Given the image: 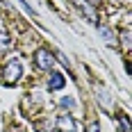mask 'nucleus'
<instances>
[{
  "instance_id": "1",
  "label": "nucleus",
  "mask_w": 132,
  "mask_h": 132,
  "mask_svg": "<svg viewBox=\"0 0 132 132\" xmlns=\"http://www.w3.org/2000/svg\"><path fill=\"white\" fill-rule=\"evenodd\" d=\"M21 73H23V66L18 59H9L7 66H5V82L7 84H16L18 78H21Z\"/></svg>"
},
{
  "instance_id": "2",
  "label": "nucleus",
  "mask_w": 132,
  "mask_h": 132,
  "mask_svg": "<svg viewBox=\"0 0 132 132\" xmlns=\"http://www.w3.org/2000/svg\"><path fill=\"white\" fill-rule=\"evenodd\" d=\"M34 64L39 66L41 71H50V68L55 66L53 53H50V50H43V48H41V50H37V53H34Z\"/></svg>"
},
{
  "instance_id": "3",
  "label": "nucleus",
  "mask_w": 132,
  "mask_h": 132,
  "mask_svg": "<svg viewBox=\"0 0 132 132\" xmlns=\"http://www.w3.org/2000/svg\"><path fill=\"white\" fill-rule=\"evenodd\" d=\"M55 128L59 132H78V123L71 114H59L57 121H55Z\"/></svg>"
},
{
  "instance_id": "4",
  "label": "nucleus",
  "mask_w": 132,
  "mask_h": 132,
  "mask_svg": "<svg viewBox=\"0 0 132 132\" xmlns=\"http://www.w3.org/2000/svg\"><path fill=\"white\" fill-rule=\"evenodd\" d=\"M73 2H75V7H78V9L84 14L91 23H96V25H98V12L91 7V2H87V0H73Z\"/></svg>"
},
{
  "instance_id": "5",
  "label": "nucleus",
  "mask_w": 132,
  "mask_h": 132,
  "mask_svg": "<svg viewBox=\"0 0 132 132\" xmlns=\"http://www.w3.org/2000/svg\"><path fill=\"white\" fill-rule=\"evenodd\" d=\"M66 84V80L62 73H50V78H48V89L50 91H57V89H62Z\"/></svg>"
},
{
  "instance_id": "6",
  "label": "nucleus",
  "mask_w": 132,
  "mask_h": 132,
  "mask_svg": "<svg viewBox=\"0 0 132 132\" xmlns=\"http://www.w3.org/2000/svg\"><path fill=\"white\" fill-rule=\"evenodd\" d=\"M98 32H100V37H103V39L107 41V43H114V41H116V37H114V34H112V32H109V30H107V27H98Z\"/></svg>"
},
{
  "instance_id": "7",
  "label": "nucleus",
  "mask_w": 132,
  "mask_h": 132,
  "mask_svg": "<svg viewBox=\"0 0 132 132\" xmlns=\"http://www.w3.org/2000/svg\"><path fill=\"white\" fill-rule=\"evenodd\" d=\"M98 91H100V100H103V105L109 107V105H112V100H109V93H107L105 89H98Z\"/></svg>"
},
{
  "instance_id": "8",
  "label": "nucleus",
  "mask_w": 132,
  "mask_h": 132,
  "mask_svg": "<svg viewBox=\"0 0 132 132\" xmlns=\"http://www.w3.org/2000/svg\"><path fill=\"white\" fill-rule=\"evenodd\" d=\"M12 46V41H9V37L5 34V32H0V48H9Z\"/></svg>"
},
{
  "instance_id": "9",
  "label": "nucleus",
  "mask_w": 132,
  "mask_h": 132,
  "mask_svg": "<svg viewBox=\"0 0 132 132\" xmlns=\"http://www.w3.org/2000/svg\"><path fill=\"white\" fill-rule=\"evenodd\" d=\"M121 132H130V123H128V116H121Z\"/></svg>"
},
{
  "instance_id": "10",
  "label": "nucleus",
  "mask_w": 132,
  "mask_h": 132,
  "mask_svg": "<svg viewBox=\"0 0 132 132\" xmlns=\"http://www.w3.org/2000/svg\"><path fill=\"white\" fill-rule=\"evenodd\" d=\"M123 48H125V50H130V32H128V30L123 32Z\"/></svg>"
},
{
  "instance_id": "11",
  "label": "nucleus",
  "mask_w": 132,
  "mask_h": 132,
  "mask_svg": "<svg viewBox=\"0 0 132 132\" xmlns=\"http://www.w3.org/2000/svg\"><path fill=\"white\" fill-rule=\"evenodd\" d=\"M75 105V100L71 98V96H66V98H62V107H73Z\"/></svg>"
},
{
  "instance_id": "12",
  "label": "nucleus",
  "mask_w": 132,
  "mask_h": 132,
  "mask_svg": "<svg viewBox=\"0 0 132 132\" xmlns=\"http://www.w3.org/2000/svg\"><path fill=\"white\" fill-rule=\"evenodd\" d=\"M21 5H23V9H25V12L30 14V16H34V9H32V7L27 5V0H21Z\"/></svg>"
},
{
  "instance_id": "13",
  "label": "nucleus",
  "mask_w": 132,
  "mask_h": 132,
  "mask_svg": "<svg viewBox=\"0 0 132 132\" xmlns=\"http://www.w3.org/2000/svg\"><path fill=\"white\" fill-rule=\"evenodd\" d=\"M87 132H100V125L93 121V123H89V128H87Z\"/></svg>"
},
{
  "instance_id": "14",
  "label": "nucleus",
  "mask_w": 132,
  "mask_h": 132,
  "mask_svg": "<svg viewBox=\"0 0 132 132\" xmlns=\"http://www.w3.org/2000/svg\"><path fill=\"white\" fill-rule=\"evenodd\" d=\"M109 2H112V5H119V2H121V0H109Z\"/></svg>"
},
{
  "instance_id": "15",
  "label": "nucleus",
  "mask_w": 132,
  "mask_h": 132,
  "mask_svg": "<svg viewBox=\"0 0 132 132\" xmlns=\"http://www.w3.org/2000/svg\"><path fill=\"white\" fill-rule=\"evenodd\" d=\"M0 7H5V2H2V0H0Z\"/></svg>"
},
{
  "instance_id": "16",
  "label": "nucleus",
  "mask_w": 132,
  "mask_h": 132,
  "mask_svg": "<svg viewBox=\"0 0 132 132\" xmlns=\"http://www.w3.org/2000/svg\"><path fill=\"white\" fill-rule=\"evenodd\" d=\"M91 2H98V0H91Z\"/></svg>"
}]
</instances>
